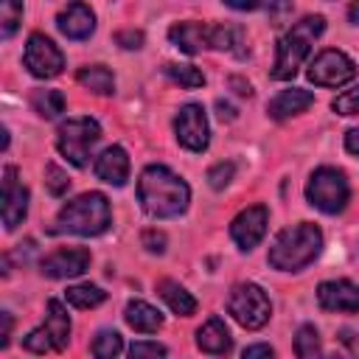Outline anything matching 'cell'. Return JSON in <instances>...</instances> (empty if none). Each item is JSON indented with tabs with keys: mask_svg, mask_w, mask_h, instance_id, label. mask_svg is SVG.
<instances>
[{
	"mask_svg": "<svg viewBox=\"0 0 359 359\" xmlns=\"http://www.w3.org/2000/svg\"><path fill=\"white\" fill-rule=\"evenodd\" d=\"M137 199L151 219H174L188 210L191 188L171 168L146 165L137 177Z\"/></svg>",
	"mask_w": 359,
	"mask_h": 359,
	"instance_id": "cell-1",
	"label": "cell"
},
{
	"mask_svg": "<svg viewBox=\"0 0 359 359\" xmlns=\"http://www.w3.org/2000/svg\"><path fill=\"white\" fill-rule=\"evenodd\" d=\"M323 250V233L311 222H300L294 227H286L275 236L269 247V266L278 272H300L306 269Z\"/></svg>",
	"mask_w": 359,
	"mask_h": 359,
	"instance_id": "cell-2",
	"label": "cell"
},
{
	"mask_svg": "<svg viewBox=\"0 0 359 359\" xmlns=\"http://www.w3.org/2000/svg\"><path fill=\"white\" fill-rule=\"evenodd\" d=\"M112 224V210L109 199L98 191L79 194L62 210L56 213V227L53 233H73V236H101Z\"/></svg>",
	"mask_w": 359,
	"mask_h": 359,
	"instance_id": "cell-3",
	"label": "cell"
},
{
	"mask_svg": "<svg viewBox=\"0 0 359 359\" xmlns=\"http://www.w3.org/2000/svg\"><path fill=\"white\" fill-rule=\"evenodd\" d=\"M325 31V17L320 14H306L300 17L280 39H278V56H275V67H272V79L286 81L294 79V73L300 70L303 59L309 56L314 39Z\"/></svg>",
	"mask_w": 359,
	"mask_h": 359,
	"instance_id": "cell-4",
	"label": "cell"
},
{
	"mask_svg": "<svg viewBox=\"0 0 359 359\" xmlns=\"http://www.w3.org/2000/svg\"><path fill=\"white\" fill-rule=\"evenodd\" d=\"M98 140H101V126H98V121H93L87 115L67 118L56 129V149L76 168H84L90 163V151Z\"/></svg>",
	"mask_w": 359,
	"mask_h": 359,
	"instance_id": "cell-5",
	"label": "cell"
},
{
	"mask_svg": "<svg viewBox=\"0 0 359 359\" xmlns=\"http://www.w3.org/2000/svg\"><path fill=\"white\" fill-rule=\"evenodd\" d=\"M306 199L323 213H339L351 199V185L339 168L320 165L306 182Z\"/></svg>",
	"mask_w": 359,
	"mask_h": 359,
	"instance_id": "cell-6",
	"label": "cell"
},
{
	"mask_svg": "<svg viewBox=\"0 0 359 359\" xmlns=\"http://www.w3.org/2000/svg\"><path fill=\"white\" fill-rule=\"evenodd\" d=\"M227 311L233 314V320L247 328V331H258L269 323L272 317V303L266 297V292L258 283H238L233 286L230 297H227Z\"/></svg>",
	"mask_w": 359,
	"mask_h": 359,
	"instance_id": "cell-7",
	"label": "cell"
},
{
	"mask_svg": "<svg viewBox=\"0 0 359 359\" xmlns=\"http://www.w3.org/2000/svg\"><path fill=\"white\" fill-rule=\"evenodd\" d=\"M306 76L317 87H342L356 76V65L348 53H342L337 48H325L323 53L314 56Z\"/></svg>",
	"mask_w": 359,
	"mask_h": 359,
	"instance_id": "cell-8",
	"label": "cell"
},
{
	"mask_svg": "<svg viewBox=\"0 0 359 359\" xmlns=\"http://www.w3.org/2000/svg\"><path fill=\"white\" fill-rule=\"evenodd\" d=\"M22 62H25V67H28L31 76H36V79H53L65 67V53L56 48V42L50 36L34 31L28 36V42H25Z\"/></svg>",
	"mask_w": 359,
	"mask_h": 359,
	"instance_id": "cell-9",
	"label": "cell"
},
{
	"mask_svg": "<svg viewBox=\"0 0 359 359\" xmlns=\"http://www.w3.org/2000/svg\"><path fill=\"white\" fill-rule=\"evenodd\" d=\"M174 132L180 146H185L188 151H205L210 143V126L202 104H182L174 118Z\"/></svg>",
	"mask_w": 359,
	"mask_h": 359,
	"instance_id": "cell-10",
	"label": "cell"
},
{
	"mask_svg": "<svg viewBox=\"0 0 359 359\" xmlns=\"http://www.w3.org/2000/svg\"><path fill=\"white\" fill-rule=\"evenodd\" d=\"M87 266H90V250H84V247H62V250L50 252L48 258H42L39 272H42L45 278L65 280V278H79V275H84Z\"/></svg>",
	"mask_w": 359,
	"mask_h": 359,
	"instance_id": "cell-11",
	"label": "cell"
},
{
	"mask_svg": "<svg viewBox=\"0 0 359 359\" xmlns=\"http://www.w3.org/2000/svg\"><path fill=\"white\" fill-rule=\"evenodd\" d=\"M28 213V188L17 180V168H3V227L14 230Z\"/></svg>",
	"mask_w": 359,
	"mask_h": 359,
	"instance_id": "cell-12",
	"label": "cell"
},
{
	"mask_svg": "<svg viewBox=\"0 0 359 359\" xmlns=\"http://www.w3.org/2000/svg\"><path fill=\"white\" fill-rule=\"evenodd\" d=\"M266 208L264 205H252V208H244L233 222H230V238L238 244V250H252L258 247V241L264 238L266 233Z\"/></svg>",
	"mask_w": 359,
	"mask_h": 359,
	"instance_id": "cell-13",
	"label": "cell"
},
{
	"mask_svg": "<svg viewBox=\"0 0 359 359\" xmlns=\"http://www.w3.org/2000/svg\"><path fill=\"white\" fill-rule=\"evenodd\" d=\"M317 303L325 309V311H345V314H353L359 311V286L345 280V278H337V280H323L317 286Z\"/></svg>",
	"mask_w": 359,
	"mask_h": 359,
	"instance_id": "cell-14",
	"label": "cell"
},
{
	"mask_svg": "<svg viewBox=\"0 0 359 359\" xmlns=\"http://www.w3.org/2000/svg\"><path fill=\"white\" fill-rule=\"evenodd\" d=\"M56 28L67 39H87L95 31V14H93V8L87 3H70L67 8L59 11Z\"/></svg>",
	"mask_w": 359,
	"mask_h": 359,
	"instance_id": "cell-15",
	"label": "cell"
},
{
	"mask_svg": "<svg viewBox=\"0 0 359 359\" xmlns=\"http://www.w3.org/2000/svg\"><path fill=\"white\" fill-rule=\"evenodd\" d=\"M93 171H95L98 180H104V182L121 188V185H126V180H129V157H126V151H123L121 146H107V149L95 157Z\"/></svg>",
	"mask_w": 359,
	"mask_h": 359,
	"instance_id": "cell-16",
	"label": "cell"
},
{
	"mask_svg": "<svg viewBox=\"0 0 359 359\" xmlns=\"http://www.w3.org/2000/svg\"><path fill=\"white\" fill-rule=\"evenodd\" d=\"M168 39L174 48H180L182 53L194 56L199 53L202 48H210V25H202V22H177L168 28Z\"/></svg>",
	"mask_w": 359,
	"mask_h": 359,
	"instance_id": "cell-17",
	"label": "cell"
},
{
	"mask_svg": "<svg viewBox=\"0 0 359 359\" xmlns=\"http://www.w3.org/2000/svg\"><path fill=\"white\" fill-rule=\"evenodd\" d=\"M311 104H314V95H311L309 90H303V87H289V90H280V93L269 101L266 112H269V118H275V121H286V118H292V115L309 109Z\"/></svg>",
	"mask_w": 359,
	"mask_h": 359,
	"instance_id": "cell-18",
	"label": "cell"
},
{
	"mask_svg": "<svg viewBox=\"0 0 359 359\" xmlns=\"http://www.w3.org/2000/svg\"><path fill=\"white\" fill-rule=\"evenodd\" d=\"M196 345H199V351L213 353V356L227 353V351L233 348V337H230V331H227L224 320L210 317V320L196 331Z\"/></svg>",
	"mask_w": 359,
	"mask_h": 359,
	"instance_id": "cell-19",
	"label": "cell"
},
{
	"mask_svg": "<svg viewBox=\"0 0 359 359\" xmlns=\"http://www.w3.org/2000/svg\"><path fill=\"white\" fill-rule=\"evenodd\" d=\"M123 320L129 328H135L140 334H154L163 325V314L154 306H149L146 300H129L123 309Z\"/></svg>",
	"mask_w": 359,
	"mask_h": 359,
	"instance_id": "cell-20",
	"label": "cell"
},
{
	"mask_svg": "<svg viewBox=\"0 0 359 359\" xmlns=\"http://www.w3.org/2000/svg\"><path fill=\"white\" fill-rule=\"evenodd\" d=\"M45 311H48L45 314V331L53 339V351H65L67 342H70V317H67V311L59 300H48Z\"/></svg>",
	"mask_w": 359,
	"mask_h": 359,
	"instance_id": "cell-21",
	"label": "cell"
},
{
	"mask_svg": "<svg viewBox=\"0 0 359 359\" xmlns=\"http://www.w3.org/2000/svg\"><path fill=\"white\" fill-rule=\"evenodd\" d=\"M157 292H160V297L168 303V309L174 311V314H180V317H191L194 311H196V300H194V294L185 289V286H180L177 280H160L157 283Z\"/></svg>",
	"mask_w": 359,
	"mask_h": 359,
	"instance_id": "cell-22",
	"label": "cell"
},
{
	"mask_svg": "<svg viewBox=\"0 0 359 359\" xmlns=\"http://www.w3.org/2000/svg\"><path fill=\"white\" fill-rule=\"evenodd\" d=\"M76 81H79L81 87L98 93V95H109V93H115V76H112V70L104 67V65L81 67V70L76 73Z\"/></svg>",
	"mask_w": 359,
	"mask_h": 359,
	"instance_id": "cell-23",
	"label": "cell"
},
{
	"mask_svg": "<svg viewBox=\"0 0 359 359\" xmlns=\"http://www.w3.org/2000/svg\"><path fill=\"white\" fill-rule=\"evenodd\" d=\"M238 45H244V28L241 25H210V48L244 56V50Z\"/></svg>",
	"mask_w": 359,
	"mask_h": 359,
	"instance_id": "cell-24",
	"label": "cell"
},
{
	"mask_svg": "<svg viewBox=\"0 0 359 359\" xmlns=\"http://www.w3.org/2000/svg\"><path fill=\"white\" fill-rule=\"evenodd\" d=\"M31 109L39 118L50 121V118H56V115L65 112V95L59 90H34L31 93Z\"/></svg>",
	"mask_w": 359,
	"mask_h": 359,
	"instance_id": "cell-25",
	"label": "cell"
},
{
	"mask_svg": "<svg viewBox=\"0 0 359 359\" xmlns=\"http://www.w3.org/2000/svg\"><path fill=\"white\" fill-rule=\"evenodd\" d=\"M65 297L76 309H95V306H101L107 300V292L101 286H95V283H76V286H70L65 292Z\"/></svg>",
	"mask_w": 359,
	"mask_h": 359,
	"instance_id": "cell-26",
	"label": "cell"
},
{
	"mask_svg": "<svg viewBox=\"0 0 359 359\" xmlns=\"http://www.w3.org/2000/svg\"><path fill=\"white\" fill-rule=\"evenodd\" d=\"M90 351H93L95 359H115L123 351V337L118 331H112V328H104V331H98L93 337Z\"/></svg>",
	"mask_w": 359,
	"mask_h": 359,
	"instance_id": "cell-27",
	"label": "cell"
},
{
	"mask_svg": "<svg viewBox=\"0 0 359 359\" xmlns=\"http://www.w3.org/2000/svg\"><path fill=\"white\" fill-rule=\"evenodd\" d=\"M294 353H297V359H323V353H320V334H317V328L311 323L297 328V334H294Z\"/></svg>",
	"mask_w": 359,
	"mask_h": 359,
	"instance_id": "cell-28",
	"label": "cell"
},
{
	"mask_svg": "<svg viewBox=\"0 0 359 359\" xmlns=\"http://www.w3.org/2000/svg\"><path fill=\"white\" fill-rule=\"evenodd\" d=\"M163 73H165L171 81H177L180 87H188V90H194V87H202V84H205L202 70H199V67H194V65L165 62V65H163Z\"/></svg>",
	"mask_w": 359,
	"mask_h": 359,
	"instance_id": "cell-29",
	"label": "cell"
},
{
	"mask_svg": "<svg viewBox=\"0 0 359 359\" xmlns=\"http://www.w3.org/2000/svg\"><path fill=\"white\" fill-rule=\"evenodd\" d=\"M20 20H22V6L20 3H11V0L0 3V36L3 39H8L17 31Z\"/></svg>",
	"mask_w": 359,
	"mask_h": 359,
	"instance_id": "cell-30",
	"label": "cell"
},
{
	"mask_svg": "<svg viewBox=\"0 0 359 359\" xmlns=\"http://www.w3.org/2000/svg\"><path fill=\"white\" fill-rule=\"evenodd\" d=\"M45 188H48L50 196H62V194L70 188L67 171H62L56 163H48V165H45Z\"/></svg>",
	"mask_w": 359,
	"mask_h": 359,
	"instance_id": "cell-31",
	"label": "cell"
},
{
	"mask_svg": "<svg viewBox=\"0 0 359 359\" xmlns=\"http://www.w3.org/2000/svg\"><path fill=\"white\" fill-rule=\"evenodd\" d=\"M233 174H236V163L222 160V163H216V165L208 168V185H210L213 191H222L224 185H230Z\"/></svg>",
	"mask_w": 359,
	"mask_h": 359,
	"instance_id": "cell-32",
	"label": "cell"
},
{
	"mask_svg": "<svg viewBox=\"0 0 359 359\" xmlns=\"http://www.w3.org/2000/svg\"><path fill=\"white\" fill-rule=\"evenodd\" d=\"M331 109L337 115H359V84L353 90H345L342 95H337L331 101Z\"/></svg>",
	"mask_w": 359,
	"mask_h": 359,
	"instance_id": "cell-33",
	"label": "cell"
},
{
	"mask_svg": "<svg viewBox=\"0 0 359 359\" xmlns=\"http://www.w3.org/2000/svg\"><path fill=\"white\" fill-rule=\"evenodd\" d=\"M22 345H25V351H31V353H48V351L53 348V339H50V334L45 331V325H39V328H34V331L22 339Z\"/></svg>",
	"mask_w": 359,
	"mask_h": 359,
	"instance_id": "cell-34",
	"label": "cell"
},
{
	"mask_svg": "<svg viewBox=\"0 0 359 359\" xmlns=\"http://www.w3.org/2000/svg\"><path fill=\"white\" fill-rule=\"evenodd\" d=\"M129 359H165V348H163L160 342L140 339V342H132Z\"/></svg>",
	"mask_w": 359,
	"mask_h": 359,
	"instance_id": "cell-35",
	"label": "cell"
},
{
	"mask_svg": "<svg viewBox=\"0 0 359 359\" xmlns=\"http://www.w3.org/2000/svg\"><path fill=\"white\" fill-rule=\"evenodd\" d=\"M115 42H118L121 48H126V50H137V48H143V31L123 28V31L115 34Z\"/></svg>",
	"mask_w": 359,
	"mask_h": 359,
	"instance_id": "cell-36",
	"label": "cell"
},
{
	"mask_svg": "<svg viewBox=\"0 0 359 359\" xmlns=\"http://www.w3.org/2000/svg\"><path fill=\"white\" fill-rule=\"evenodd\" d=\"M140 241H143V247L149 252H157V255L165 252V233H160V230H143Z\"/></svg>",
	"mask_w": 359,
	"mask_h": 359,
	"instance_id": "cell-37",
	"label": "cell"
},
{
	"mask_svg": "<svg viewBox=\"0 0 359 359\" xmlns=\"http://www.w3.org/2000/svg\"><path fill=\"white\" fill-rule=\"evenodd\" d=\"M241 359H275V353H272V348L266 342H255V345H247L244 348Z\"/></svg>",
	"mask_w": 359,
	"mask_h": 359,
	"instance_id": "cell-38",
	"label": "cell"
},
{
	"mask_svg": "<svg viewBox=\"0 0 359 359\" xmlns=\"http://www.w3.org/2000/svg\"><path fill=\"white\" fill-rule=\"evenodd\" d=\"M227 84H230V87H233V90H236L241 98H250V95H252V87H250V81H244L241 76H230V79H227Z\"/></svg>",
	"mask_w": 359,
	"mask_h": 359,
	"instance_id": "cell-39",
	"label": "cell"
},
{
	"mask_svg": "<svg viewBox=\"0 0 359 359\" xmlns=\"http://www.w3.org/2000/svg\"><path fill=\"white\" fill-rule=\"evenodd\" d=\"M0 317H3V339H0V345H3V348H8V342H11V325H14V320H11V314H8V311H3Z\"/></svg>",
	"mask_w": 359,
	"mask_h": 359,
	"instance_id": "cell-40",
	"label": "cell"
},
{
	"mask_svg": "<svg viewBox=\"0 0 359 359\" xmlns=\"http://www.w3.org/2000/svg\"><path fill=\"white\" fill-rule=\"evenodd\" d=\"M345 149H348L351 154H356V157H359V126H356V129H351V132L345 135Z\"/></svg>",
	"mask_w": 359,
	"mask_h": 359,
	"instance_id": "cell-41",
	"label": "cell"
},
{
	"mask_svg": "<svg viewBox=\"0 0 359 359\" xmlns=\"http://www.w3.org/2000/svg\"><path fill=\"white\" fill-rule=\"evenodd\" d=\"M216 109H219V118H222V121H233V118H236V109H233L227 101H222V98L216 101Z\"/></svg>",
	"mask_w": 359,
	"mask_h": 359,
	"instance_id": "cell-42",
	"label": "cell"
},
{
	"mask_svg": "<svg viewBox=\"0 0 359 359\" xmlns=\"http://www.w3.org/2000/svg\"><path fill=\"white\" fill-rule=\"evenodd\" d=\"M348 20H351L353 25H359V3H353V6L348 8Z\"/></svg>",
	"mask_w": 359,
	"mask_h": 359,
	"instance_id": "cell-43",
	"label": "cell"
},
{
	"mask_svg": "<svg viewBox=\"0 0 359 359\" xmlns=\"http://www.w3.org/2000/svg\"><path fill=\"white\" fill-rule=\"evenodd\" d=\"M325 359H348V356H342V353H337V351H334V353H328Z\"/></svg>",
	"mask_w": 359,
	"mask_h": 359,
	"instance_id": "cell-44",
	"label": "cell"
}]
</instances>
